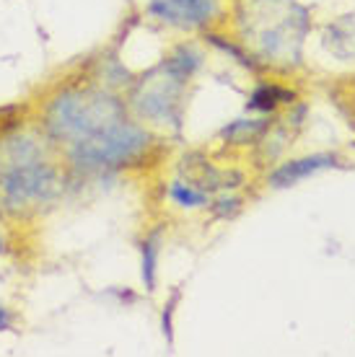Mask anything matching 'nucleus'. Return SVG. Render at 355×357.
I'll use <instances>...</instances> for the list:
<instances>
[{"instance_id": "nucleus-1", "label": "nucleus", "mask_w": 355, "mask_h": 357, "mask_svg": "<svg viewBox=\"0 0 355 357\" xmlns=\"http://www.w3.org/2000/svg\"><path fill=\"white\" fill-rule=\"evenodd\" d=\"M130 116L119 91L94 81H68L47 91L31 112L34 122L57 151L83 143Z\"/></svg>"}, {"instance_id": "nucleus-2", "label": "nucleus", "mask_w": 355, "mask_h": 357, "mask_svg": "<svg viewBox=\"0 0 355 357\" xmlns=\"http://www.w3.org/2000/svg\"><path fill=\"white\" fill-rule=\"evenodd\" d=\"M203 52L192 45L174 47L156 68L127 86L124 104L130 116L145 127H177L184 109L187 83L203 68Z\"/></svg>"}, {"instance_id": "nucleus-3", "label": "nucleus", "mask_w": 355, "mask_h": 357, "mask_svg": "<svg viewBox=\"0 0 355 357\" xmlns=\"http://www.w3.org/2000/svg\"><path fill=\"white\" fill-rule=\"evenodd\" d=\"M73 189L60 155L0 169V220L6 225L31 223L62 205Z\"/></svg>"}, {"instance_id": "nucleus-4", "label": "nucleus", "mask_w": 355, "mask_h": 357, "mask_svg": "<svg viewBox=\"0 0 355 357\" xmlns=\"http://www.w3.org/2000/svg\"><path fill=\"white\" fill-rule=\"evenodd\" d=\"M153 151V130L127 116L119 125L94 135L83 143H75L60 153L71 181L78 184L83 178H101L119 174L124 169L140 166Z\"/></svg>"}, {"instance_id": "nucleus-5", "label": "nucleus", "mask_w": 355, "mask_h": 357, "mask_svg": "<svg viewBox=\"0 0 355 357\" xmlns=\"http://www.w3.org/2000/svg\"><path fill=\"white\" fill-rule=\"evenodd\" d=\"M244 39L252 60L262 65L296 63L309 31V13L294 0H247Z\"/></svg>"}, {"instance_id": "nucleus-6", "label": "nucleus", "mask_w": 355, "mask_h": 357, "mask_svg": "<svg viewBox=\"0 0 355 357\" xmlns=\"http://www.w3.org/2000/svg\"><path fill=\"white\" fill-rule=\"evenodd\" d=\"M229 13V0H151L145 16L179 31H210Z\"/></svg>"}, {"instance_id": "nucleus-7", "label": "nucleus", "mask_w": 355, "mask_h": 357, "mask_svg": "<svg viewBox=\"0 0 355 357\" xmlns=\"http://www.w3.org/2000/svg\"><path fill=\"white\" fill-rule=\"evenodd\" d=\"M335 158L327 155V153H319V155H306V158H294V161L280 163L270 176H267V184L273 189H283V187H294L298 181H303L306 176L317 174V171L332 166Z\"/></svg>"}, {"instance_id": "nucleus-8", "label": "nucleus", "mask_w": 355, "mask_h": 357, "mask_svg": "<svg viewBox=\"0 0 355 357\" xmlns=\"http://www.w3.org/2000/svg\"><path fill=\"white\" fill-rule=\"evenodd\" d=\"M166 195H169V202L179 210H187V213H192V210H210L213 205V195L210 192H205L203 187H197L195 181H189V178L179 176L174 178L166 189Z\"/></svg>"}, {"instance_id": "nucleus-9", "label": "nucleus", "mask_w": 355, "mask_h": 357, "mask_svg": "<svg viewBox=\"0 0 355 357\" xmlns=\"http://www.w3.org/2000/svg\"><path fill=\"white\" fill-rule=\"evenodd\" d=\"M296 93L294 91L283 89L277 83H259L254 86V91L249 93L247 109L249 112H259V114H275L280 107L294 104Z\"/></svg>"}, {"instance_id": "nucleus-10", "label": "nucleus", "mask_w": 355, "mask_h": 357, "mask_svg": "<svg viewBox=\"0 0 355 357\" xmlns=\"http://www.w3.org/2000/svg\"><path fill=\"white\" fill-rule=\"evenodd\" d=\"M270 127H273V122L267 116H259V119H236L229 127H223L221 137L229 145H257L265 140Z\"/></svg>"}, {"instance_id": "nucleus-11", "label": "nucleus", "mask_w": 355, "mask_h": 357, "mask_svg": "<svg viewBox=\"0 0 355 357\" xmlns=\"http://www.w3.org/2000/svg\"><path fill=\"white\" fill-rule=\"evenodd\" d=\"M161 241H164L161 231L148 233L140 241V277H143V287H145L148 293H153L156 285H159Z\"/></svg>"}, {"instance_id": "nucleus-12", "label": "nucleus", "mask_w": 355, "mask_h": 357, "mask_svg": "<svg viewBox=\"0 0 355 357\" xmlns=\"http://www.w3.org/2000/svg\"><path fill=\"white\" fill-rule=\"evenodd\" d=\"M18 326V313L10 305L0 303V331H16Z\"/></svg>"}, {"instance_id": "nucleus-13", "label": "nucleus", "mask_w": 355, "mask_h": 357, "mask_svg": "<svg viewBox=\"0 0 355 357\" xmlns=\"http://www.w3.org/2000/svg\"><path fill=\"white\" fill-rule=\"evenodd\" d=\"M10 251H13V243H10V238L6 233L0 231V257H8Z\"/></svg>"}]
</instances>
